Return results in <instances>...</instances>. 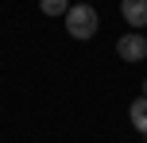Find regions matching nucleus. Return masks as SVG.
<instances>
[{
	"instance_id": "obj_1",
	"label": "nucleus",
	"mask_w": 147,
	"mask_h": 143,
	"mask_svg": "<svg viewBox=\"0 0 147 143\" xmlns=\"http://www.w3.org/2000/svg\"><path fill=\"white\" fill-rule=\"evenodd\" d=\"M66 19V31H70V39H93L97 35V27H101V15H97V8L93 4H85V0H74L70 4V12L62 15Z\"/></svg>"
},
{
	"instance_id": "obj_2",
	"label": "nucleus",
	"mask_w": 147,
	"mask_h": 143,
	"mask_svg": "<svg viewBox=\"0 0 147 143\" xmlns=\"http://www.w3.org/2000/svg\"><path fill=\"white\" fill-rule=\"evenodd\" d=\"M116 54L124 62H143L147 58V35H140V31H128V35L116 39Z\"/></svg>"
},
{
	"instance_id": "obj_3",
	"label": "nucleus",
	"mask_w": 147,
	"mask_h": 143,
	"mask_svg": "<svg viewBox=\"0 0 147 143\" xmlns=\"http://www.w3.org/2000/svg\"><path fill=\"white\" fill-rule=\"evenodd\" d=\"M120 15L128 27H147V0H120Z\"/></svg>"
},
{
	"instance_id": "obj_4",
	"label": "nucleus",
	"mask_w": 147,
	"mask_h": 143,
	"mask_svg": "<svg viewBox=\"0 0 147 143\" xmlns=\"http://www.w3.org/2000/svg\"><path fill=\"white\" fill-rule=\"evenodd\" d=\"M128 116H132V128L140 136H147V97H136L132 108H128Z\"/></svg>"
},
{
	"instance_id": "obj_5",
	"label": "nucleus",
	"mask_w": 147,
	"mask_h": 143,
	"mask_svg": "<svg viewBox=\"0 0 147 143\" xmlns=\"http://www.w3.org/2000/svg\"><path fill=\"white\" fill-rule=\"evenodd\" d=\"M39 12L51 15V19H54V15H66L70 12V0H39Z\"/></svg>"
},
{
	"instance_id": "obj_6",
	"label": "nucleus",
	"mask_w": 147,
	"mask_h": 143,
	"mask_svg": "<svg viewBox=\"0 0 147 143\" xmlns=\"http://www.w3.org/2000/svg\"><path fill=\"white\" fill-rule=\"evenodd\" d=\"M143 97H147V81H143Z\"/></svg>"
},
{
	"instance_id": "obj_7",
	"label": "nucleus",
	"mask_w": 147,
	"mask_h": 143,
	"mask_svg": "<svg viewBox=\"0 0 147 143\" xmlns=\"http://www.w3.org/2000/svg\"><path fill=\"white\" fill-rule=\"evenodd\" d=\"M85 4H89V0H85Z\"/></svg>"
},
{
	"instance_id": "obj_8",
	"label": "nucleus",
	"mask_w": 147,
	"mask_h": 143,
	"mask_svg": "<svg viewBox=\"0 0 147 143\" xmlns=\"http://www.w3.org/2000/svg\"><path fill=\"white\" fill-rule=\"evenodd\" d=\"M143 139H147V136H143Z\"/></svg>"
}]
</instances>
